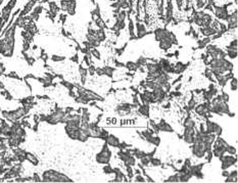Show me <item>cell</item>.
<instances>
[{
	"mask_svg": "<svg viewBox=\"0 0 238 183\" xmlns=\"http://www.w3.org/2000/svg\"><path fill=\"white\" fill-rule=\"evenodd\" d=\"M209 70L213 75H224L228 72L233 71V64L226 59H215L209 61Z\"/></svg>",
	"mask_w": 238,
	"mask_h": 183,
	"instance_id": "6da1fadb",
	"label": "cell"
},
{
	"mask_svg": "<svg viewBox=\"0 0 238 183\" xmlns=\"http://www.w3.org/2000/svg\"><path fill=\"white\" fill-rule=\"evenodd\" d=\"M209 102H211V114L220 115V116L226 114V115L230 116V117H234V116H235V114L230 112L228 102L223 99L221 94H217Z\"/></svg>",
	"mask_w": 238,
	"mask_h": 183,
	"instance_id": "7a4b0ae2",
	"label": "cell"
},
{
	"mask_svg": "<svg viewBox=\"0 0 238 183\" xmlns=\"http://www.w3.org/2000/svg\"><path fill=\"white\" fill-rule=\"evenodd\" d=\"M31 108L28 105H22L20 108H17V110H1V115L4 120H6L7 122L12 123L15 121H20L21 119L28 115Z\"/></svg>",
	"mask_w": 238,
	"mask_h": 183,
	"instance_id": "3957f363",
	"label": "cell"
},
{
	"mask_svg": "<svg viewBox=\"0 0 238 183\" xmlns=\"http://www.w3.org/2000/svg\"><path fill=\"white\" fill-rule=\"evenodd\" d=\"M42 182H74L68 175L55 171V170H46L42 174Z\"/></svg>",
	"mask_w": 238,
	"mask_h": 183,
	"instance_id": "277c9868",
	"label": "cell"
},
{
	"mask_svg": "<svg viewBox=\"0 0 238 183\" xmlns=\"http://www.w3.org/2000/svg\"><path fill=\"white\" fill-rule=\"evenodd\" d=\"M112 150L109 149L108 145L106 144V142L104 141L103 143V146H102L101 150L96 154L95 156V161L97 164H100V165H107L110 162V159H112Z\"/></svg>",
	"mask_w": 238,
	"mask_h": 183,
	"instance_id": "5b68a950",
	"label": "cell"
},
{
	"mask_svg": "<svg viewBox=\"0 0 238 183\" xmlns=\"http://www.w3.org/2000/svg\"><path fill=\"white\" fill-rule=\"evenodd\" d=\"M207 133H213L216 136H221L222 132H223V128L216 122H213L209 119H207L205 121V128H204Z\"/></svg>",
	"mask_w": 238,
	"mask_h": 183,
	"instance_id": "8992f818",
	"label": "cell"
},
{
	"mask_svg": "<svg viewBox=\"0 0 238 183\" xmlns=\"http://www.w3.org/2000/svg\"><path fill=\"white\" fill-rule=\"evenodd\" d=\"M221 161V169L222 170H227L231 166H233L237 163V158L234 156V154H229V156H222L219 158Z\"/></svg>",
	"mask_w": 238,
	"mask_h": 183,
	"instance_id": "52a82bcc",
	"label": "cell"
},
{
	"mask_svg": "<svg viewBox=\"0 0 238 183\" xmlns=\"http://www.w3.org/2000/svg\"><path fill=\"white\" fill-rule=\"evenodd\" d=\"M76 0H61L60 8L70 15H74L76 13Z\"/></svg>",
	"mask_w": 238,
	"mask_h": 183,
	"instance_id": "ba28073f",
	"label": "cell"
},
{
	"mask_svg": "<svg viewBox=\"0 0 238 183\" xmlns=\"http://www.w3.org/2000/svg\"><path fill=\"white\" fill-rule=\"evenodd\" d=\"M118 156H120V159L122 160V161L124 162L125 166H131V167H134L135 165H136V159H135V156H132L131 154H130L129 151H123L121 150L118 154Z\"/></svg>",
	"mask_w": 238,
	"mask_h": 183,
	"instance_id": "9c48e42d",
	"label": "cell"
},
{
	"mask_svg": "<svg viewBox=\"0 0 238 183\" xmlns=\"http://www.w3.org/2000/svg\"><path fill=\"white\" fill-rule=\"evenodd\" d=\"M166 91L163 87H158L156 89H153L151 91V96H152V99L154 101V103H160L163 102L166 98Z\"/></svg>",
	"mask_w": 238,
	"mask_h": 183,
	"instance_id": "30bf717a",
	"label": "cell"
},
{
	"mask_svg": "<svg viewBox=\"0 0 238 183\" xmlns=\"http://www.w3.org/2000/svg\"><path fill=\"white\" fill-rule=\"evenodd\" d=\"M230 4H227L225 5V6H223V7H218V6H215V15H216V17H218V19H221V20L223 21H227L229 17V12H228V9H227V7H228Z\"/></svg>",
	"mask_w": 238,
	"mask_h": 183,
	"instance_id": "8fae6325",
	"label": "cell"
},
{
	"mask_svg": "<svg viewBox=\"0 0 238 183\" xmlns=\"http://www.w3.org/2000/svg\"><path fill=\"white\" fill-rule=\"evenodd\" d=\"M195 137V128H184V133H183V139L186 143L192 144L194 141Z\"/></svg>",
	"mask_w": 238,
	"mask_h": 183,
	"instance_id": "7c38bea8",
	"label": "cell"
},
{
	"mask_svg": "<svg viewBox=\"0 0 238 183\" xmlns=\"http://www.w3.org/2000/svg\"><path fill=\"white\" fill-rule=\"evenodd\" d=\"M203 166L204 163H199L198 165H191L189 169L192 176H194V177H196L198 179L203 178V175H202V168H203Z\"/></svg>",
	"mask_w": 238,
	"mask_h": 183,
	"instance_id": "4fadbf2b",
	"label": "cell"
},
{
	"mask_svg": "<svg viewBox=\"0 0 238 183\" xmlns=\"http://www.w3.org/2000/svg\"><path fill=\"white\" fill-rule=\"evenodd\" d=\"M114 178L112 180H110V182H127V181H129L128 177L123 174V172L121 171V169L114 168Z\"/></svg>",
	"mask_w": 238,
	"mask_h": 183,
	"instance_id": "5bb4252c",
	"label": "cell"
},
{
	"mask_svg": "<svg viewBox=\"0 0 238 183\" xmlns=\"http://www.w3.org/2000/svg\"><path fill=\"white\" fill-rule=\"evenodd\" d=\"M104 141L106 142V144L108 146H112V147H119L120 143H121V141H120V139L117 136H114V134H109V133L106 136V138L104 139Z\"/></svg>",
	"mask_w": 238,
	"mask_h": 183,
	"instance_id": "9a60e30c",
	"label": "cell"
},
{
	"mask_svg": "<svg viewBox=\"0 0 238 183\" xmlns=\"http://www.w3.org/2000/svg\"><path fill=\"white\" fill-rule=\"evenodd\" d=\"M227 22H228V27H227L228 30H234L237 28V11L236 10L232 15H229Z\"/></svg>",
	"mask_w": 238,
	"mask_h": 183,
	"instance_id": "2e32d148",
	"label": "cell"
},
{
	"mask_svg": "<svg viewBox=\"0 0 238 183\" xmlns=\"http://www.w3.org/2000/svg\"><path fill=\"white\" fill-rule=\"evenodd\" d=\"M218 31H219V30L214 29V28L211 27V26H207V27H201V28H200V32H201V34L203 35V36H205V37L213 36V35H215L216 33H218Z\"/></svg>",
	"mask_w": 238,
	"mask_h": 183,
	"instance_id": "e0dca14e",
	"label": "cell"
},
{
	"mask_svg": "<svg viewBox=\"0 0 238 183\" xmlns=\"http://www.w3.org/2000/svg\"><path fill=\"white\" fill-rule=\"evenodd\" d=\"M188 65H189V63H188V64H183V63H181V61L177 63L176 65H174V72H173V74H176V75H180V74H182L183 72L187 69Z\"/></svg>",
	"mask_w": 238,
	"mask_h": 183,
	"instance_id": "ac0fdd59",
	"label": "cell"
},
{
	"mask_svg": "<svg viewBox=\"0 0 238 183\" xmlns=\"http://www.w3.org/2000/svg\"><path fill=\"white\" fill-rule=\"evenodd\" d=\"M158 130L162 132H173L174 131L173 128L170 126V124H168L165 120H160V122L158 124Z\"/></svg>",
	"mask_w": 238,
	"mask_h": 183,
	"instance_id": "d6986e66",
	"label": "cell"
},
{
	"mask_svg": "<svg viewBox=\"0 0 238 183\" xmlns=\"http://www.w3.org/2000/svg\"><path fill=\"white\" fill-rule=\"evenodd\" d=\"M79 73H80L81 76V84H82V86H84L88 77V70L86 68H84L83 66H80L79 67Z\"/></svg>",
	"mask_w": 238,
	"mask_h": 183,
	"instance_id": "ffe728a7",
	"label": "cell"
},
{
	"mask_svg": "<svg viewBox=\"0 0 238 183\" xmlns=\"http://www.w3.org/2000/svg\"><path fill=\"white\" fill-rule=\"evenodd\" d=\"M136 29H137V37H138V38H142V37H144L146 34H147V31H146L145 26H144L143 24H139V23H137Z\"/></svg>",
	"mask_w": 238,
	"mask_h": 183,
	"instance_id": "44dd1931",
	"label": "cell"
},
{
	"mask_svg": "<svg viewBox=\"0 0 238 183\" xmlns=\"http://www.w3.org/2000/svg\"><path fill=\"white\" fill-rule=\"evenodd\" d=\"M138 112L144 117H149V104H140L138 106Z\"/></svg>",
	"mask_w": 238,
	"mask_h": 183,
	"instance_id": "7402d4cb",
	"label": "cell"
},
{
	"mask_svg": "<svg viewBox=\"0 0 238 183\" xmlns=\"http://www.w3.org/2000/svg\"><path fill=\"white\" fill-rule=\"evenodd\" d=\"M172 46H173V43L169 39H164L160 41V48L165 50V51L169 50Z\"/></svg>",
	"mask_w": 238,
	"mask_h": 183,
	"instance_id": "603a6c76",
	"label": "cell"
},
{
	"mask_svg": "<svg viewBox=\"0 0 238 183\" xmlns=\"http://www.w3.org/2000/svg\"><path fill=\"white\" fill-rule=\"evenodd\" d=\"M183 126H184V128H192V129H194V128L196 127V123H195L194 120H192L191 118L188 116V117L184 120Z\"/></svg>",
	"mask_w": 238,
	"mask_h": 183,
	"instance_id": "cb8c5ba5",
	"label": "cell"
},
{
	"mask_svg": "<svg viewBox=\"0 0 238 183\" xmlns=\"http://www.w3.org/2000/svg\"><path fill=\"white\" fill-rule=\"evenodd\" d=\"M26 160H27L28 162H30L32 165H34V166H37V165L39 164V160L37 159L36 156H34V154H31V152H26Z\"/></svg>",
	"mask_w": 238,
	"mask_h": 183,
	"instance_id": "d4e9b609",
	"label": "cell"
},
{
	"mask_svg": "<svg viewBox=\"0 0 238 183\" xmlns=\"http://www.w3.org/2000/svg\"><path fill=\"white\" fill-rule=\"evenodd\" d=\"M237 178H238V173L236 170H234V171L229 173V175L225 179V182H237Z\"/></svg>",
	"mask_w": 238,
	"mask_h": 183,
	"instance_id": "484cf974",
	"label": "cell"
},
{
	"mask_svg": "<svg viewBox=\"0 0 238 183\" xmlns=\"http://www.w3.org/2000/svg\"><path fill=\"white\" fill-rule=\"evenodd\" d=\"M102 71H103V75L107 76V77H109V78H112V76H114V72H116V70H114L112 67H103L102 68Z\"/></svg>",
	"mask_w": 238,
	"mask_h": 183,
	"instance_id": "4316f807",
	"label": "cell"
},
{
	"mask_svg": "<svg viewBox=\"0 0 238 183\" xmlns=\"http://www.w3.org/2000/svg\"><path fill=\"white\" fill-rule=\"evenodd\" d=\"M96 37L100 42H103L106 39V34L104 33V30L103 29H98L96 30Z\"/></svg>",
	"mask_w": 238,
	"mask_h": 183,
	"instance_id": "83f0119b",
	"label": "cell"
},
{
	"mask_svg": "<svg viewBox=\"0 0 238 183\" xmlns=\"http://www.w3.org/2000/svg\"><path fill=\"white\" fill-rule=\"evenodd\" d=\"M125 67H126L128 70H129L130 72H136L137 70H138V66H137L136 63H133V61H129V63H127L126 65H125Z\"/></svg>",
	"mask_w": 238,
	"mask_h": 183,
	"instance_id": "f1b7e54d",
	"label": "cell"
},
{
	"mask_svg": "<svg viewBox=\"0 0 238 183\" xmlns=\"http://www.w3.org/2000/svg\"><path fill=\"white\" fill-rule=\"evenodd\" d=\"M237 86H238L237 78L232 77V78L230 79V89L232 91H236L237 90Z\"/></svg>",
	"mask_w": 238,
	"mask_h": 183,
	"instance_id": "f546056e",
	"label": "cell"
},
{
	"mask_svg": "<svg viewBox=\"0 0 238 183\" xmlns=\"http://www.w3.org/2000/svg\"><path fill=\"white\" fill-rule=\"evenodd\" d=\"M164 182H179V176H178V173L174 174V175H171L170 177L164 180Z\"/></svg>",
	"mask_w": 238,
	"mask_h": 183,
	"instance_id": "4dcf8cb0",
	"label": "cell"
},
{
	"mask_svg": "<svg viewBox=\"0 0 238 183\" xmlns=\"http://www.w3.org/2000/svg\"><path fill=\"white\" fill-rule=\"evenodd\" d=\"M136 64H137V66H138V68L139 67H145V65L147 64V59H146V57H143V56H140Z\"/></svg>",
	"mask_w": 238,
	"mask_h": 183,
	"instance_id": "1f68e13d",
	"label": "cell"
},
{
	"mask_svg": "<svg viewBox=\"0 0 238 183\" xmlns=\"http://www.w3.org/2000/svg\"><path fill=\"white\" fill-rule=\"evenodd\" d=\"M150 156H145L144 158H142V159H140V162H141V165L142 166H144V167H146V166H148L149 164H150Z\"/></svg>",
	"mask_w": 238,
	"mask_h": 183,
	"instance_id": "d6a6232c",
	"label": "cell"
},
{
	"mask_svg": "<svg viewBox=\"0 0 238 183\" xmlns=\"http://www.w3.org/2000/svg\"><path fill=\"white\" fill-rule=\"evenodd\" d=\"M90 53H91V56L95 57V59H100V52L98 51V49L96 48H91L90 49Z\"/></svg>",
	"mask_w": 238,
	"mask_h": 183,
	"instance_id": "836d02e7",
	"label": "cell"
},
{
	"mask_svg": "<svg viewBox=\"0 0 238 183\" xmlns=\"http://www.w3.org/2000/svg\"><path fill=\"white\" fill-rule=\"evenodd\" d=\"M227 55L230 57V59H234L237 57V50H231V49H227Z\"/></svg>",
	"mask_w": 238,
	"mask_h": 183,
	"instance_id": "e575fe53",
	"label": "cell"
},
{
	"mask_svg": "<svg viewBox=\"0 0 238 183\" xmlns=\"http://www.w3.org/2000/svg\"><path fill=\"white\" fill-rule=\"evenodd\" d=\"M103 172H104L105 174H112L114 173V168H112L110 167V165L109 164H107V165H103Z\"/></svg>",
	"mask_w": 238,
	"mask_h": 183,
	"instance_id": "d590c367",
	"label": "cell"
},
{
	"mask_svg": "<svg viewBox=\"0 0 238 183\" xmlns=\"http://www.w3.org/2000/svg\"><path fill=\"white\" fill-rule=\"evenodd\" d=\"M226 152H228L229 154H236V152H237V150H236V148L234 146H232V145H227L226 147Z\"/></svg>",
	"mask_w": 238,
	"mask_h": 183,
	"instance_id": "8d00e7d4",
	"label": "cell"
},
{
	"mask_svg": "<svg viewBox=\"0 0 238 183\" xmlns=\"http://www.w3.org/2000/svg\"><path fill=\"white\" fill-rule=\"evenodd\" d=\"M0 94L2 96H4V98H6L7 100H11L12 99V96L10 95V93L8 92V90H5V89H3L1 92H0Z\"/></svg>",
	"mask_w": 238,
	"mask_h": 183,
	"instance_id": "74e56055",
	"label": "cell"
},
{
	"mask_svg": "<svg viewBox=\"0 0 238 183\" xmlns=\"http://www.w3.org/2000/svg\"><path fill=\"white\" fill-rule=\"evenodd\" d=\"M150 164L152 165V166L158 167V166H160V165H162V162H160V160L156 159L154 156H152V158L150 159Z\"/></svg>",
	"mask_w": 238,
	"mask_h": 183,
	"instance_id": "f35d334b",
	"label": "cell"
},
{
	"mask_svg": "<svg viewBox=\"0 0 238 183\" xmlns=\"http://www.w3.org/2000/svg\"><path fill=\"white\" fill-rule=\"evenodd\" d=\"M227 49H231V50H237V40H233L229 44V46L227 47Z\"/></svg>",
	"mask_w": 238,
	"mask_h": 183,
	"instance_id": "ab89813d",
	"label": "cell"
},
{
	"mask_svg": "<svg viewBox=\"0 0 238 183\" xmlns=\"http://www.w3.org/2000/svg\"><path fill=\"white\" fill-rule=\"evenodd\" d=\"M134 181H135V182H146L145 177H143L141 174H137V175L135 176V178H134Z\"/></svg>",
	"mask_w": 238,
	"mask_h": 183,
	"instance_id": "60d3db41",
	"label": "cell"
},
{
	"mask_svg": "<svg viewBox=\"0 0 238 183\" xmlns=\"http://www.w3.org/2000/svg\"><path fill=\"white\" fill-rule=\"evenodd\" d=\"M64 59H66V56H59V55L51 56V61H63Z\"/></svg>",
	"mask_w": 238,
	"mask_h": 183,
	"instance_id": "b9f144b4",
	"label": "cell"
},
{
	"mask_svg": "<svg viewBox=\"0 0 238 183\" xmlns=\"http://www.w3.org/2000/svg\"><path fill=\"white\" fill-rule=\"evenodd\" d=\"M195 105H196V101H195L194 98L192 97L191 99L188 101V110H192V108H194Z\"/></svg>",
	"mask_w": 238,
	"mask_h": 183,
	"instance_id": "7bdbcfd3",
	"label": "cell"
},
{
	"mask_svg": "<svg viewBox=\"0 0 238 183\" xmlns=\"http://www.w3.org/2000/svg\"><path fill=\"white\" fill-rule=\"evenodd\" d=\"M32 178H33V182H42V177L38 175L37 173L33 174Z\"/></svg>",
	"mask_w": 238,
	"mask_h": 183,
	"instance_id": "ee69618b",
	"label": "cell"
},
{
	"mask_svg": "<svg viewBox=\"0 0 238 183\" xmlns=\"http://www.w3.org/2000/svg\"><path fill=\"white\" fill-rule=\"evenodd\" d=\"M26 61H28L29 66H33L35 64V59L33 57H31V56H26Z\"/></svg>",
	"mask_w": 238,
	"mask_h": 183,
	"instance_id": "f6af8a7d",
	"label": "cell"
},
{
	"mask_svg": "<svg viewBox=\"0 0 238 183\" xmlns=\"http://www.w3.org/2000/svg\"><path fill=\"white\" fill-rule=\"evenodd\" d=\"M70 59H72V61L76 63V64H77V63H79V55H78V53H76L75 55H74Z\"/></svg>",
	"mask_w": 238,
	"mask_h": 183,
	"instance_id": "bcb514c9",
	"label": "cell"
},
{
	"mask_svg": "<svg viewBox=\"0 0 238 183\" xmlns=\"http://www.w3.org/2000/svg\"><path fill=\"white\" fill-rule=\"evenodd\" d=\"M59 20L61 21V22H62V24L64 22H66V15H59Z\"/></svg>",
	"mask_w": 238,
	"mask_h": 183,
	"instance_id": "7dc6e473",
	"label": "cell"
},
{
	"mask_svg": "<svg viewBox=\"0 0 238 183\" xmlns=\"http://www.w3.org/2000/svg\"><path fill=\"white\" fill-rule=\"evenodd\" d=\"M229 173H230V172H228V171H227V170H223V172H222V176H223V177H225V178H226L227 176L229 175Z\"/></svg>",
	"mask_w": 238,
	"mask_h": 183,
	"instance_id": "c3c4849f",
	"label": "cell"
},
{
	"mask_svg": "<svg viewBox=\"0 0 238 183\" xmlns=\"http://www.w3.org/2000/svg\"><path fill=\"white\" fill-rule=\"evenodd\" d=\"M174 55H175L176 57H178V55H179V51H178V50H177V51L175 52V54H174Z\"/></svg>",
	"mask_w": 238,
	"mask_h": 183,
	"instance_id": "681fc988",
	"label": "cell"
},
{
	"mask_svg": "<svg viewBox=\"0 0 238 183\" xmlns=\"http://www.w3.org/2000/svg\"><path fill=\"white\" fill-rule=\"evenodd\" d=\"M0 112H1V106H0Z\"/></svg>",
	"mask_w": 238,
	"mask_h": 183,
	"instance_id": "f907efd6",
	"label": "cell"
}]
</instances>
